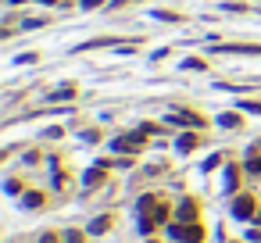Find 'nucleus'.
Returning <instances> with one entry per match:
<instances>
[{
	"instance_id": "1",
	"label": "nucleus",
	"mask_w": 261,
	"mask_h": 243,
	"mask_svg": "<svg viewBox=\"0 0 261 243\" xmlns=\"http://www.w3.org/2000/svg\"><path fill=\"white\" fill-rule=\"evenodd\" d=\"M172 240H182V243H201V240H204V229H201V225H190V229H179V225H172Z\"/></svg>"
},
{
	"instance_id": "2",
	"label": "nucleus",
	"mask_w": 261,
	"mask_h": 243,
	"mask_svg": "<svg viewBox=\"0 0 261 243\" xmlns=\"http://www.w3.org/2000/svg\"><path fill=\"white\" fill-rule=\"evenodd\" d=\"M233 215H236V218H251V215H254V197H251V193H243V197H236V201H233Z\"/></svg>"
},
{
	"instance_id": "3",
	"label": "nucleus",
	"mask_w": 261,
	"mask_h": 243,
	"mask_svg": "<svg viewBox=\"0 0 261 243\" xmlns=\"http://www.w3.org/2000/svg\"><path fill=\"white\" fill-rule=\"evenodd\" d=\"M179 218H182V222H193V218H197V204H193V201H186V204L179 207Z\"/></svg>"
},
{
	"instance_id": "4",
	"label": "nucleus",
	"mask_w": 261,
	"mask_h": 243,
	"mask_svg": "<svg viewBox=\"0 0 261 243\" xmlns=\"http://www.w3.org/2000/svg\"><path fill=\"white\" fill-rule=\"evenodd\" d=\"M193 147H197V136H190V132H186V136H182V140H179V150H182V154H186V150H193Z\"/></svg>"
},
{
	"instance_id": "5",
	"label": "nucleus",
	"mask_w": 261,
	"mask_h": 243,
	"mask_svg": "<svg viewBox=\"0 0 261 243\" xmlns=\"http://www.w3.org/2000/svg\"><path fill=\"white\" fill-rule=\"evenodd\" d=\"M40 204H43L40 193H29V197H25V207H40Z\"/></svg>"
},
{
	"instance_id": "6",
	"label": "nucleus",
	"mask_w": 261,
	"mask_h": 243,
	"mask_svg": "<svg viewBox=\"0 0 261 243\" xmlns=\"http://www.w3.org/2000/svg\"><path fill=\"white\" fill-rule=\"evenodd\" d=\"M107 222H111V218H97L93 225H89V233H104V229H107Z\"/></svg>"
},
{
	"instance_id": "7",
	"label": "nucleus",
	"mask_w": 261,
	"mask_h": 243,
	"mask_svg": "<svg viewBox=\"0 0 261 243\" xmlns=\"http://www.w3.org/2000/svg\"><path fill=\"white\" fill-rule=\"evenodd\" d=\"M40 243H61V236H57V233H43Z\"/></svg>"
},
{
	"instance_id": "8",
	"label": "nucleus",
	"mask_w": 261,
	"mask_h": 243,
	"mask_svg": "<svg viewBox=\"0 0 261 243\" xmlns=\"http://www.w3.org/2000/svg\"><path fill=\"white\" fill-rule=\"evenodd\" d=\"M65 240L68 243H83V233H65Z\"/></svg>"
},
{
	"instance_id": "9",
	"label": "nucleus",
	"mask_w": 261,
	"mask_h": 243,
	"mask_svg": "<svg viewBox=\"0 0 261 243\" xmlns=\"http://www.w3.org/2000/svg\"><path fill=\"white\" fill-rule=\"evenodd\" d=\"M251 172H261V158H251V164H247Z\"/></svg>"
},
{
	"instance_id": "10",
	"label": "nucleus",
	"mask_w": 261,
	"mask_h": 243,
	"mask_svg": "<svg viewBox=\"0 0 261 243\" xmlns=\"http://www.w3.org/2000/svg\"><path fill=\"white\" fill-rule=\"evenodd\" d=\"M258 222H261V211H258Z\"/></svg>"
}]
</instances>
